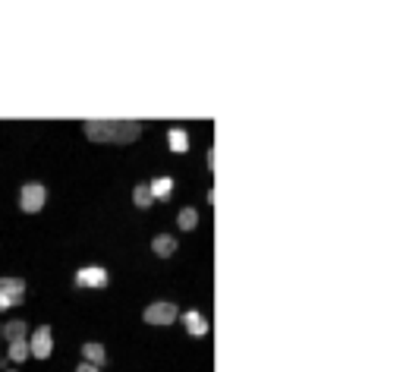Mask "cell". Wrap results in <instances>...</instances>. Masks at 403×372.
Masks as SVG:
<instances>
[{"instance_id":"6da1fadb","label":"cell","mask_w":403,"mask_h":372,"mask_svg":"<svg viewBox=\"0 0 403 372\" xmlns=\"http://www.w3.org/2000/svg\"><path fill=\"white\" fill-rule=\"evenodd\" d=\"M83 130L92 142H136L142 126L136 120H85Z\"/></svg>"},{"instance_id":"7a4b0ae2","label":"cell","mask_w":403,"mask_h":372,"mask_svg":"<svg viewBox=\"0 0 403 372\" xmlns=\"http://www.w3.org/2000/svg\"><path fill=\"white\" fill-rule=\"evenodd\" d=\"M51 350H54V338H51V328H48V325L35 328V331H32V341H28V357L48 360Z\"/></svg>"},{"instance_id":"3957f363","label":"cell","mask_w":403,"mask_h":372,"mask_svg":"<svg viewBox=\"0 0 403 372\" xmlns=\"http://www.w3.org/2000/svg\"><path fill=\"white\" fill-rule=\"evenodd\" d=\"M177 306L173 303H151V306H145V312H142V319L148 325H171V322H177Z\"/></svg>"},{"instance_id":"277c9868","label":"cell","mask_w":403,"mask_h":372,"mask_svg":"<svg viewBox=\"0 0 403 372\" xmlns=\"http://www.w3.org/2000/svg\"><path fill=\"white\" fill-rule=\"evenodd\" d=\"M44 186L42 183H26L22 186V193H19V205L22 212H42L44 208Z\"/></svg>"},{"instance_id":"5b68a950","label":"cell","mask_w":403,"mask_h":372,"mask_svg":"<svg viewBox=\"0 0 403 372\" xmlns=\"http://www.w3.org/2000/svg\"><path fill=\"white\" fill-rule=\"evenodd\" d=\"M0 294L10 296L13 306H19L22 296H26V281H19V278H0Z\"/></svg>"},{"instance_id":"8992f818","label":"cell","mask_w":403,"mask_h":372,"mask_svg":"<svg viewBox=\"0 0 403 372\" xmlns=\"http://www.w3.org/2000/svg\"><path fill=\"white\" fill-rule=\"evenodd\" d=\"M76 284H79V287H104V284H108V271L104 269H83L79 271V275H76Z\"/></svg>"},{"instance_id":"52a82bcc","label":"cell","mask_w":403,"mask_h":372,"mask_svg":"<svg viewBox=\"0 0 403 372\" xmlns=\"http://www.w3.org/2000/svg\"><path fill=\"white\" fill-rule=\"evenodd\" d=\"M180 319H183V325H186V331H189V335H205V331H208V322L202 319V312H196V310L183 312Z\"/></svg>"},{"instance_id":"ba28073f","label":"cell","mask_w":403,"mask_h":372,"mask_svg":"<svg viewBox=\"0 0 403 372\" xmlns=\"http://www.w3.org/2000/svg\"><path fill=\"white\" fill-rule=\"evenodd\" d=\"M151 249H155L161 259H167V255H173L177 253V240H173L171 234H157L155 240H151Z\"/></svg>"},{"instance_id":"9c48e42d","label":"cell","mask_w":403,"mask_h":372,"mask_svg":"<svg viewBox=\"0 0 403 372\" xmlns=\"http://www.w3.org/2000/svg\"><path fill=\"white\" fill-rule=\"evenodd\" d=\"M83 357H85V363H92V366H98V369H101L104 360H108V353H104V347H101V344L89 341V344H83Z\"/></svg>"},{"instance_id":"30bf717a","label":"cell","mask_w":403,"mask_h":372,"mask_svg":"<svg viewBox=\"0 0 403 372\" xmlns=\"http://www.w3.org/2000/svg\"><path fill=\"white\" fill-rule=\"evenodd\" d=\"M151 189V199H171V189H173V180L171 177H161V180H155V183L148 186Z\"/></svg>"},{"instance_id":"8fae6325","label":"cell","mask_w":403,"mask_h":372,"mask_svg":"<svg viewBox=\"0 0 403 372\" xmlns=\"http://www.w3.org/2000/svg\"><path fill=\"white\" fill-rule=\"evenodd\" d=\"M26 335H28V328H26V322H19V319L3 325V338H7L10 344H13V341H26Z\"/></svg>"},{"instance_id":"7c38bea8","label":"cell","mask_w":403,"mask_h":372,"mask_svg":"<svg viewBox=\"0 0 403 372\" xmlns=\"http://www.w3.org/2000/svg\"><path fill=\"white\" fill-rule=\"evenodd\" d=\"M132 202H136L139 208H145V205H151V189H148V183H139L136 189H132Z\"/></svg>"},{"instance_id":"4fadbf2b","label":"cell","mask_w":403,"mask_h":372,"mask_svg":"<svg viewBox=\"0 0 403 372\" xmlns=\"http://www.w3.org/2000/svg\"><path fill=\"white\" fill-rule=\"evenodd\" d=\"M196 224H198V212H196V208H183V212H180V228L192 230Z\"/></svg>"},{"instance_id":"5bb4252c","label":"cell","mask_w":403,"mask_h":372,"mask_svg":"<svg viewBox=\"0 0 403 372\" xmlns=\"http://www.w3.org/2000/svg\"><path fill=\"white\" fill-rule=\"evenodd\" d=\"M171 149L173 152H186L189 149V139H186L183 130H171Z\"/></svg>"},{"instance_id":"9a60e30c","label":"cell","mask_w":403,"mask_h":372,"mask_svg":"<svg viewBox=\"0 0 403 372\" xmlns=\"http://www.w3.org/2000/svg\"><path fill=\"white\" fill-rule=\"evenodd\" d=\"M26 357H28V341H13V344H10V360L19 363V360H26Z\"/></svg>"},{"instance_id":"2e32d148","label":"cell","mask_w":403,"mask_h":372,"mask_svg":"<svg viewBox=\"0 0 403 372\" xmlns=\"http://www.w3.org/2000/svg\"><path fill=\"white\" fill-rule=\"evenodd\" d=\"M76 372H101L98 366H92V363H83V366H76Z\"/></svg>"},{"instance_id":"e0dca14e","label":"cell","mask_w":403,"mask_h":372,"mask_svg":"<svg viewBox=\"0 0 403 372\" xmlns=\"http://www.w3.org/2000/svg\"><path fill=\"white\" fill-rule=\"evenodd\" d=\"M10 306H13V303H10V296L0 294V310H10Z\"/></svg>"},{"instance_id":"ac0fdd59","label":"cell","mask_w":403,"mask_h":372,"mask_svg":"<svg viewBox=\"0 0 403 372\" xmlns=\"http://www.w3.org/2000/svg\"><path fill=\"white\" fill-rule=\"evenodd\" d=\"M7 372H16V369H7Z\"/></svg>"}]
</instances>
